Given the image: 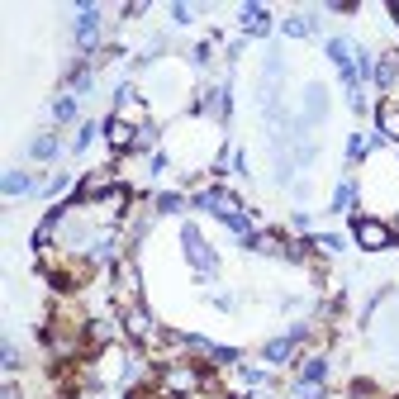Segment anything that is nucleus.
Here are the masks:
<instances>
[{"mask_svg": "<svg viewBox=\"0 0 399 399\" xmlns=\"http://www.w3.org/2000/svg\"><path fill=\"white\" fill-rule=\"evenodd\" d=\"M190 205H195L200 214H214V219H224V224H228L238 238H252V219H247V210H242L238 195H228V190L214 186V190H200Z\"/></svg>", "mask_w": 399, "mask_h": 399, "instance_id": "obj_1", "label": "nucleus"}, {"mask_svg": "<svg viewBox=\"0 0 399 399\" xmlns=\"http://www.w3.org/2000/svg\"><path fill=\"white\" fill-rule=\"evenodd\" d=\"M352 233H357V242H361L366 252H385V247L395 242V228H390V224H380V219H357V224H352Z\"/></svg>", "mask_w": 399, "mask_h": 399, "instance_id": "obj_2", "label": "nucleus"}, {"mask_svg": "<svg viewBox=\"0 0 399 399\" xmlns=\"http://www.w3.org/2000/svg\"><path fill=\"white\" fill-rule=\"evenodd\" d=\"M181 242H186V257H190L195 271H214V266H219V252H210V242L200 238V228H195V224L181 228Z\"/></svg>", "mask_w": 399, "mask_h": 399, "instance_id": "obj_3", "label": "nucleus"}, {"mask_svg": "<svg viewBox=\"0 0 399 399\" xmlns=\"http://www.w3.org/2000/svg\"><path fill=\"white\" fill-rule=\"evenodd\" d=\"M77 48L81 53H91L95 43H100V33H105V24H100V10L95 5H77Z\"/></svg>", "mask_w": 399, "mask_h": 399, "instance_id": "obj_4", "label": "nucleus"}, {"mask_svg": "<svg viewBox=\"0 0 399 399\" xmlns=\"http://www.w3.org/2000/svg\"><path fill=\"white\" fill-rule=\"evenodd\" d=\"M114 190V171H91L77 190H72V205H91V200H105Z\"/></svg>", "mask_w": 399, "mask_h": 399, "instance_id": "obj_5", "label": "nucleus"}, {"mask_svg": "<svg viewBox=\"0 0 399 399\" xmlns=\"http://www.w3.org/2000/svg\"><path fill=\"white\" fill-rule=\"evenodd\" d=\"M124 328H129V338H138V343H157V323H152V314L143 309V304H133V309H124Z\"/></svg>", "mask_w": 399, "mask_h": 399, "instance_id": "obj_6", "label": "nucleus"}, {"mask_svg": "<svg viewBox=\"0 0 399 399\" xmlns=\"http://www.w3.org/2000/svg\"><path fill=\"white\" fill-rule=\"evenodd\" d=\"M105 133H109V148H114V152H133V148H138V129H133L124 114L105 119Z\"/></svg>", "mask_w": 399, "mask_h": 399, "instance_id": "obj_7", "label": "nucleus"}, {"mask_svg": "<svg viewBox=\"0 0 399 399\" xmlns=\"http://www.w3.org/2000/svg\"><path fill=\"white\" fill-rule=\"evenodd\" d=\"M162 385H166L171 395H190V390L200 385V371H195V366H166Z\"/></svg>", "mask_w": 399, "mask_h": 399, "instance_id": "obj_8", "label": "nucleus"}, {"mask_svg": "<svg viewBox=\"0 0 399 399\" xmlns=\"http://www.w3.org/2000/svg\"><path fill=\"white\" fill-rule=\"evenodd\" d=\"M266 29H271L266 5H242V33H247V38H262Z\"/></svg>", "mask_w": 399, "mask_h": 399, "instance_id": "obj_9", "label": "nucleus"}, {"mask_svg": "<svg viewBox=\"0 0 399 399\" xmlns=\"http://www.w3.org/2000/svg\"><path fill=\"white\" fill-rule=\"evenodd\" d=\"M247 247H257L266 257H290V242L281 238V233H252V238H242Z\"/></svg>", "mask_w": 399, "mask_h": 399, "instance_id": "obj_10", "label": "nucleus"}, {"mask_svg": "<svg viewBox=\"0 0 399 399\" xmlns=\"http://www.w3.org/2000/svg\"><path fill=\"white\" fill-rule=\"evenodd\" d=\"M375 124H380V138H395V143H399V100H380Z\"/></svg>", "mask_w": 399, "mask_h": 399, "instance_id": "obj_11", "label": "nucleus"}, {"mask_svg": "<svg viewBox=\"0 0 399 399\" xmlns=\"http://www.w3.org/2000/svg\"><path fill=\"white\" fill-rule=\"evenodd\" d=\"M299 343H304V328H295L290 338H276V343H266V361H290Z\"/></svg>", "mask_w": 399, "mask_h": 399, "instance_id": "obj_12", "label": "nucleus"}, {"mask_svg": "<svg viewBox=\"0 0 399 399\" xmlns=\"http://www.w3.org/2000/svg\"><path fill=\"white\" fill-rule=\"evenodd\" d=\"M124 210H129V190H124V186H114V190L105 195V200H100V219H119Z\"/></svg>", "mask_w": 399, "mask_h": 399, "instance_id": "obj_13", "label": "nucleus"}, {"mask_svg": "<svg viewBox=\"0 0 399 399\" xmlns=\"http://www.w3.org/2000/svg\"><path fill=\"white\" fill-rule=\"evenodd\" d=\"M29 190H33V181H29L24 171H5V195H10V200H19Z\"/></svg>", "mask_w": 399, "mask_h": 399, "instance_id": "obj_14", "label": "nucleus"}, {"mask_svg": "<svg viewBox=\"0 0 399 399\" xmlns=\"http://www.w3.org/2000/svg\"><path fill=\"white\" fill-rule=\"evenodd\" d=\"M299 375H304V385H319V380H328V361H323V357H309V361L299 366Z\"/></svg>", "mask_w": 399, "mask_h": 399, "instance_id": "obj_15", "label": "nucleus"}, {"mask_svg": "<svg viewBox=\"0 0 399 399\" xmlns=\"http://www.w3.org/2000/svg\"><path fill=\"white\" fill-rule=\"evenodd\" d=\"M157 210L162 214H181V210H186V200H181V195H171V190H162V195H157Z\"/></svg>", "mask_w": 399, "mask_h": 399, "instance_id": "obj_16", "label": "nucleus"}, {"mask_svg": "<svg viewBox=\"0 0 399 399\" xmlns=\"http://www.w3.org/2000/svg\"><path fill=\"white\" fill-rule=\"evenodd\" d=\"M53 119H62V124H67V119H77V100H72V95L53 100Z\"/></svg>", "mask_w": 399, "mask_h": 399, "instance_id": "obj_17", "label": "nucleus"}, {"mask_svg": "<svg viewBox=\"0 0 399 399\" xmlns=\"http://www.w3.org/2000/svg\"><path fill=\"white\" fill-rule=\"evenodd\" d=\"M33 157H38V162L57 157V138H48V133H43V138H38V143H33Z\"/></svg>", "mask_w": 399, "mask_h": 399, "instance_id": "obj_18", "label": "nucleus"}, {"mask_svg": "<svg viewBox=\"0 0 399 399\" xmlns=\"http://www.w3.org/2000/svg\"><path fill=\"white\" fill-rule=\"evenodd\" d=\"M309 247H314V252H323V257H333V252H338L343 242H338V238H328V233H319V238H309Z\"/></svg>", "mask_w": 399, "mask_h": 399, "instance_id": "obj_19", "label": "nucleus"}, {"mask_svg": "<svg viewBox=\"0 0 399 399\" xmlns=\"http://www.w3.org/2000/svg\"><path fill=\"white\" fill-rule=\"evenodd\" d=\"M285 33H290V38H304V33H309V19H304V15H290V19H285Z\"/></svg>", "mask_w": 399, "mask_h": 399, "instance_id": "obj_20", "label": "nucleus"}, {"mask_svg": "<svg viewBox=\"0 0 399 399\" xmlns=\"http://www.w3.org/2000/svg\"><path fill=\"white\" fill-rule=\"evenodd\" d=\"M352 195H357V186H352V181H343V190L333 195V214H338V210H347V205H352Z\"/></svg>", "mask_w": 399, "mask_h": 399, "instance_id": "obj_21", "label": "nucleus"}, {"mask_svg": "<svg viewBox=\"0 0 399 399\" xmlns=\"http://www.w3.org/2000/svg\"><path fill=\"white\" fill-rule=\"evenodd\" d=\"M190 15H195L190 5H171V24H176V29H181V24H190Z\"/></svg>", "mask_w": 399, "mask_h": 399, "instance_id": "obj_22", "label": "nucleus"}, {"mask_svg": "<svg viewBox=\"0 0 399 399\" xmlns=\"http://www.w3.org/2000/svg\"><path fill=\"white\" fill-rule=\"evenodd\" d=\"M5 371L10 375L19 371V352H15V343H5Z\"/></svg>", "mask_w": 399, "mask_h": 399, "instance_id": "obj_23", "label": "nucleus"}, {"mask_svg": "<svg viewBox=\"0 0 399 399\" xmlns=\"http://www.w3.org/2000/svg\"><path fill=\"white\" fill-rule=\"evenodd\" d=\"M95 133H100L95 124H86V129H81V138H77V148H91V138H95Z\"/></svg>", "mask_w": 399, "mask_h": 399, "instance_id": "obj_24", "label": "nucleus"}, {"mask_svg": "<svg viewBox=\"0 0 399 399\" xmlns=\"http://www.w3.org/2000/svg\"><path fill=\"white\" fill-rule=\"evenodd\" d=\"M0 399H19V385H15V375L5 380V395H0Z\"/></svg>", "mask_w": 399, "mask_h": 399, "instance_id": "obj_25", "label": "nucleus"}, {"mask_svg": "<svg viewBox=\"0 0 399 399\" xmlns=\"http://www.w3.org/2000/svg\"><path fill=\"white\" fill-rule=\"evenodd\" d=\"M390 15H395V19H399V5H390Z\"/></svg>", "mask_w": 399, "mask_h": 399, "instance_id": "obj_26", "label": "nucleus"}]
</instances>
